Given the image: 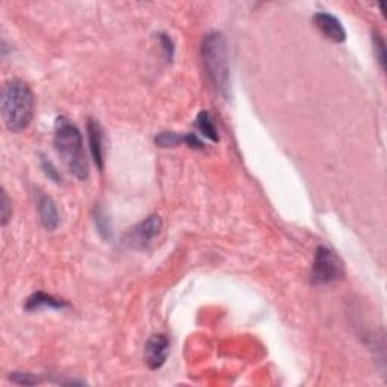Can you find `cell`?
<instances>
[{
  "label": "cell",
  "mask_w": 387,
  "mask_h": 387,
  "mask_svg": "<svg viewBox=\"0 0 387 387\" xmlns=\"http://www.w3.org/2000/svg\"><path fill=\"white\" fill-rule=\"evenodd\" d=\"M35 97L25 82L14 79L5 85L2 93V117L5 126L14 133L29 128L34 118Z\"/></svg>",
  "instance_id": "1"
},
{
  "label": "cell",
  "mask_w": 387,
  "mask_h": 387,
  "mask_svg": "<svg viewBox=\"0 0 387 387\" xmlns=\"http://www.w3.org/2000/svg\"><path fill=\"white\" fill-rule=\"evenodd\" d=\"M55 148L73 176L79 180L88 178L89 169L84 141L79 129L65 117H59L55 124Z\"/></svg>",
  "instance_id": "2"
},
{
  "label": "cell",
  "mask_w": 387,
  "mask_h": 387,
  "mask_svg": "<svg viewBox=\"0 0 387 387\" xmlns=\"http://www.w3.org/2000/svg\"><path fill=\"white\" fill-rule=\"evenodd\" d=\"M202 59L207 78L211 84L221 95L228 93V49L224 35L220 32H211L204 36L202 43Z\"/></svg>",
  "instance_id": "3"
},
{
  "label": "cell",
  "mask_w": 387,
  "mask_h": 387,
  "mask_svg": "<svg viewBox=\"0 0 387 387\" xmlns=\"http://www.w3.org/2000/svg\"><path fill=\"white\" fill-rule=\"evenodd\" d=\"M345 274V268L336 253L327 247H318L314 265L310 271V281L314 286H327L339 281Z\"/></svg>",
  "instance_id": "4"
},
{
  "label": "cell",
  "mask_w": 387,
  "mask_h": 387,
  "mask_svg": "<svg viewBox=\"0 0 387 387\" xmlns=\"http://www.w3.org/2000/svg\"><path fill=\"white\" fill-rule=\"evenodd\" d=\"M161 230L162 220L159 215H150L126 232L123 244L130 250H145L159 236Z\"/></svg>",
  "instance_id": "5"
},
{
  "label": "cell",
  "mask_w": 387,
  "mask_h": 387,
  "mask_svg": "<svg viewBox=\"0 0 387 387\" xmlns=\"http://www.w3.org/2000/svg\"><path fill=\"white\" fill-rule=\"evenodd\" d=\"M169 354V339L165 334H153L144 348V359L152 371L161 369Z\"/></svg>",
  "instance_id": "6"
},
{
  "label": "cell",
  "mask_w": 387,
  "mask_h": 387,
  "mask_svg": "<svg viewBox=\"0 0 387 387\" xmlns=\"http://www.w3.org/2000/svg\"><path fill=\"white\" fill-rule=\"evenodd\" d=\"M314 23L327 40L333 43H344L347 40V32L340 21L329 12H316L314 16Z\"/></svg>",
  "instance_id": "7"
},
{
  "label": "cell",
  "mask_w": 387,
  "mask_h": 387,
  "mask_svg": "<svg viewBox=\"0 0 387 387\" xmlns=\"http://www.w3.org/2000/svg\"><path fill=\"white\" fill-rule=\"evenodd\" d=\"M36 204H38V213L43 227L49 230V232L55 230L59 224V213L54 200L47 197L46 194H40L38 200H36Z\"/></svg>",
  "instance_id": "8"
},
{
  "label": "cell",
  "mask_w": 387,
  "mask_h": 387,
  "mask_svg": "<svg viewBox=\"0 0 387 387\" xmlns=\"http://www.w3.org/2000/svg\"><path fill=\"white\" fill-rule=\"evenodd\" d=\"M88 139H89V148H91V154H93V159L94 163L97 165L100 171L103 169V132L100 124L97 123L93 118H89L88 120Z\"/></svg>",
  "instance_id": "9"
},
{
  "label": "cell",
  "mask_w": 387,
  "mask_h": 387,
  "mask_svg": "<svg viewBox=\"0 0 387 387\" xmlns=\"http://www.w3.org/2000/svg\"><path fill=\"white\" fill-rule=\"evenodd\" d=\"M69 307V303L58 300L55 296L47 295L44 292H34L25 303V309L27 312H35L40 309H65Z\"/></svg>",
  "instance_id": "10"
},
{
  "label": "cell",
  "mask_w": 387,
  "mask_h": 387,
  "mask_svg": "<svg viewBox=\"0 0 387 387\" xmlns=\"http://www.w3.org/2000/svg\"><path fill=\"white\" fill-rule=\"evenodd\" d=\"M196 124H197L198 132L202 133L203 137H206L207 139H211L212 143H218V141H220L218 130H217V128H215V123H213L212 117H211L209 113H207V110H202V113L198 114Z\"/></svg>",
  "instance_id": "11"
},
{
  "label": "cell",
  "mask_w": 387,
  "mask_h": 387,
  "mask_svg": "<svg viewBox=\"0 0 387 387\" xmlns=\"http://www.w3.org/2000/svg\"><path fill=\"white\" fill-rule=\"evenodd\" d=\"M156 145L159 147H176L178 144H186V135H178L176 132H162L154 138Z\"/></svg>",
  "instance_id": "12"
},
{
  "label": "cell",
  "mask_w": 387,
  "mask_h": 387,
  "mask_svg": "<svg viewBox=\"0 0 387 387\" xmlns=\"http://www.w3.org/2000/svg\"><path fill=\"white\" fill-rule=\"evenodd\" d=\"M372 41H374V49H375V56L378 58V62L382 65V69H386V44L383 36L378 32L372 34Z\"/></svg>",
  "instance_id": "13"
},
{
  "label": "cell",
  "mask_w": 387,
  "mask_h": 387,
  "mask_svg": "<svg viewBox=\"0 0 387 387\" xmlns=\"http://www.w3.org/2000/svg\"><path fill=\"white\" fill-rule=\"evenodd\" d=\"M158 40H159L163 55H165V58H167V61L171 62L174 58V43H173V40H171L169 36L165 35V34H159Z\"/></svg>",
  "instance_id": "14"
},
{
  "label": "cell",
  "mask_w": 387,
  "mask_h": 387,
  "mask_svg": "<svg viewBox=\"0 0 387 387\" xmlns=\"http://www.w3.org/2000/svg\"><path fill=\"white\" fill-rule=\"evenodd\" d=\"M11 382L16 383V384H25V386H34V384H38L40 379L38 377H35L32 374H20V372H14L11 374Z\"/></svg>",
  "instance_id": "15"
},
{
  "label": "cell",
  "mask_w": 387,
  "mask_h": 387,
  "mask_svg": "<svg viewBox=\"0 0 387 387\" xmlns=\"http://www.w3.org/2000/svg\"><path fill=\"white\" fill-rule=\"evenodd\" d=\"M11 218V202L6 192L2 191V226L5 227L8 224V221Z\"/></svg>",
  "instance_id": "16"
},
{
  "label": "cell",
  "mask_w": 387,
  "mask_h": 387,
  "mask_svg": "<svg viewBox=\"0 0 387 387\" xmlns=\"http://www.w3.org/2000/svg\"><path fill=\"white\" fill-rule=\"evenodd\" d=\"M41 168L44 169V173H46V176H49V178H51V180L59 183V173H58V169L51 165V162L50 161H46V159H41Z\"/></svg>",
  "instance_id": "17"
}]
</instances>
